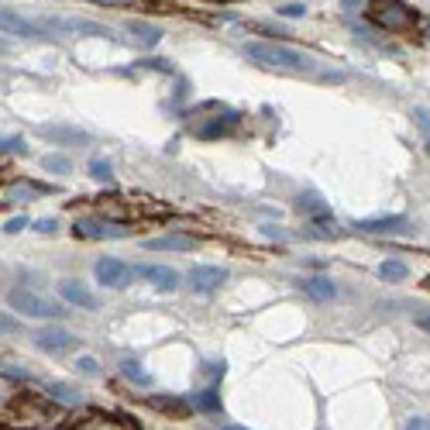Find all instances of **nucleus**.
I'll return each mask as SVG.
<instances>
[{"mask_svg": "<svg viewBox=\"0 0 430 430\" xmlns=\"http://www.w3.org/2000/svg\"><path fill=\"white\" fill-rule=\"evenodd\" d=\"M245 55L265 66V69H282V73H313V59L307 52H296L289 45H275V42H252L245 45Z\"/></svg>", "mask_w": 430, "mask_h": 430, "instance_id": "f257e3e1", "label": "nucleus"}, {"mask_svg": "<svg viewBox=\"0 0 430 430\" xmlns=\"http://www.w3.org/2000/svg\"><path fill=\"white\" fill-rule=\"evenodd\" d=\"M7 303H10V310H17L21 317H49V320H55V317H66V313H69L62 303H55V300H49V296H42V293H35V289H28V286L10 289Z\"/></svg>", "mask_w": 430, "mask_h": 430, "instance_id": "f03ea898", "label": "nucleus"}, {"mask_svg": "<svg viewBox=\"0 0 430 430\" xmlns=\"http://www.w3.org/2000/svg\"><path fill=\"white\" fill-rule=\"evenodd\" d=\"M93 272H96V282H103L107 289H124L135 279V268L128 261H121V258H100Z\"/></svg>", "mask_w": 430, "mask_h": 430, "instance_id": "7ed1b4c3", "label": "nucleus"}, {"mask_svg": "<svg viewBox=\"0 0 430 430\" xmlns=\"http://www.w3.org/2000/svg\"><path fill=\"white\" fill-rule=\"evenodd\" d=\"M372 21L386 31H403L413 24V10L406 3H375L372 7Z\"/></svg>", "mask_w": 430, "mask_h": 430, "instance_id": "20e7f679", "label": "nucleus"}, {"mask_svg": "<svg viewBox=\"0 0 430 430\" xmlns=\"http://www.w3.org/2000/svg\"><path fill=\"white\" fill-rule=\"evenodd\" d=\"M224 279H227V268H221V265H196V268H189L193 293H214V289H221Z\"/></svg>", "mask_w": 430, "mask_h": 430, "instance_id": "39448f33", "label": "nucleus"}, {"mask_svg": "<svg viewBox=\"0 0 430 430\" xmlns=\"http://www.w3.org/2000/svg\"><path fill=\"white\" fill-rule=\"evenodd\" d=\"M135 275L145 279V282H152L155 289H166V293H172L179 286V275H175V268H169V265H138Z\"/></svg>", "mask_w": 430, "mask_h": 430, "instance_id": "423d86ee", "label": "nucleus"}, {"mask_svg": "<svg viewBox=\"0 0 430 430\" xmlns=\"http://www.w3.org/2000/svg\"><path fill=\"white\" fill-rule=\"evenodd\" d=\"M35 347L45 351V354H66L76 347V338L69 331H38L35 334Z\"/></svg>", "mask_w": 430, "mask_h": 430, "instance_id": "0eeeda50", "label": "nucleus"}, {"mask_svg": "<svg viewBox=\"0 0 430 430\" xmlns=\"http://www.w3.org/2000/svg\"><path fill=\"white\" fill-rule=\"evenodd\" d=\"M76 238H89V241H103V238H124L128 227L121 224H103V221H76Z\"/></svg>", "mask_w": 430, "mask_h": 430, "instance_id": "6e6552de", "label": "nucleus"}, {"mask_svg": "<svg viewBox=\"0 0 430 430\" xmlns=\"http://www.w3.org/2000/svg\"><path fill=\"white\" fill-rule=\"evenodd\" d=\"M59 293H62V300L73 303V307H83V310H96V307H100V300L86 289L83 282H76V279H62V282H59Z\"/></svg>", "mask_w": 430, "mask_h": 430, "instance_id": "1a4fd4ad", "label": "nucleus"}, {"mask_svg": "<svg viewBox=\"0 0 430 430\" xmlns=\"http://www.w3.org/2000/svg\"><path fill=\"white\" fill-rule=\"evenodd\" d=\"M38 135L49 138V141H59V145H86V141H89L86 131H80V128H66V124H42Z\"/></svg>", "mask_w": 430, "mask_h": 430, "instance_id": "9d476101", "label": "nucleus"}, {"mask_svg": "<svg viewBox=\"0 0 430 430\" xmlns=\"http://www.w3.org/2000/svg\"><path fill=\"white\" fill-rule=\"evenodd\" d=\"M200 241L196 238H189V234H162V238H152V241H145V248L148 252H193Z\"/></svg>", "mask_w": 430, "mask_h": 430, "instance_id": "9b49d317", "label": "nucleus"}, {"mask_svg": "<svg viewBox=\"0 0 430 430\" xmlns=\"http://www.w3.org/2000/svg\"><path fill=\"white\" fill-rule=\"evenodd\" d=\"M354 227L365 231V234H393V231H403L406 227V217H399V214H393V217H372V221H358Z\"/></svg>", "mask_w": 430, "mask_h": 430, "instance_id": "f8f14e48", "label": "nucleus"}, {"mask_svg": "<svg viewBox=\"0 0 430 430\" xmlns=\"http://www.w3.org/2000/svg\"><path fill=\"white\" fill-rule=\"evenodd\" d=\"M0 31H7V35H17V38H31L38 28H35L28 17L14 14V10H0Z\"/></svg>", "mask_w": 430, "mask_h": 430, "instance_id": "ddd939ff", "label": "nucleus"}, {"mask_svg": "<svg viewBox=\"0 0 430 430\" xmlns=\"http://www.w3.org/2000/svg\"><path fill=\"white\" fill-rule=\"evenodd\" d=\"M303 286V293L307 296H313V300H334L338 296V286L327 279V275H313V279H303L300 282Z\"/></svg>", "mask_w": 430, "mask_h": 430, "instance_id": "4468645a", "label": "nucleus"}, {"mask_svg": "<svg viewBox=\"0 0 430 430\" xmlns=\"http://www.w3.org/2000/svg\"><path fill=\"white\" fill-rule=\"evenodd\" d=\"M45 193H49V186H38V182H14V186L7 189V203H28V200L45 196Z\"/></svg>", "mask_w": 430, "mask_h": 430, "instance_id": "2eb2a0df", "label": "nucleus"}, {"mask_svg": "<svg viewBox=\"0 0 430 430\" xmlns=\"http://www.w3.org/2000/svg\"><path fill=\"white\" fill-rule=\"evenodd\" d=\"M131 31H135V38L141 42V45H159V38H162V28H155V24H145V21H135L131 24Z\"/></svg>", "mask_w": 430, "mask_h": 430, "instance_id": "dca6fc26", "label": "nucleus"}, {"mask_svg": "<svg viewBox=\"0 0 430 430\" xmlns=\"http://www.w3.org/2000/svg\"><path fill=\"white\" fill-rule=\"evenodd\" d=\"M379 275H382L386 282H403V279L410 275V268H406L403 261H396V258H389V261H382V265H379Z\"/></svg>", "mask_w": 430, "mask_h": 430, "instance_id": "f3484780", "label": "nucleus"}, {"mask_svg": "<svg viewBox=\"0 0 430 430\" xmlns=\"http://www.w3.org/2000/svg\"><path fill=\"white\" fill-rule=\"evenodd\" d=\"M234 124H238V117H234V114H224V121L217 117L214 124H207V128H200V138H217V135H227V131H231Z\"/></svg>", "mask_w": 430, "mask_h": 430, "instance_id": "a211bd4d", "label": "nucleus"}, {"mask_svg": "<svg viewBox=\"0 0 430 430\" xmlns=\"http://www.w3.org/2000/svg\"><path fill=\"white\" fill-rule=\"evenodd\" d=\"M49 393H52V399H59V403H69V406L83 403V396H80L73 386H66V382H52V386H49Z\"/></svg>", "mask_w": 430, "mask_h": 430, "instance_id": "6ab92c4d", "label": "nucleus"}, {"mask_svg": "<svg viewBox=\"0 0 430 430\" xmlns=\"http://www.w3.org/2000/svg\"><path fill=\"white\" fill-rule=\"evenodd\" d=\"M89 175H93L96 182H110V179H114L110 159H89Z\"/></svg>", "mask_w": 430, "mask_h": 430, "instance_id": "aec40b11", "label": "nucleus"}, {"mask_svg": "<svg viewBox=\"0 0 430 430\" xmlns=\"http://www.w3.org/2000/svg\"><path fill=\"white\" fill-rule=\"evenodd\" d=\"M121 372L131 379V382H141V386H152V375L138 365V361H121Z\"/></svg>", "mask_w": 430, "mask_h": 430, "instance_id": "412c9836", "label": "nucleus"}, {"mask_svg": "<svg viewBox=\"0 0 430 430\" xmlns=\"http://www.w3.org/2000/svg\"><path fill=\"white\" fill-rule=\"evenodd\" d=\"M296 210H307V214H317V217H327V203H320V200H317V196H310V193L296 200Z\"/></svg>", "mask_w": 430, "mask_h": 430, "instance_id": "4be33fe9", "label": "nucleus"}, {"mask_svg": "<svg viewBox=\"0 0 430 430\" xmlns=\"http://www.w3.org/2000/svg\"><path fill=\"white\" fill-rule=\"evenodd\" d=\"M193 406H200V410H221V396H217L214 389L193 393Z\"/></svg>", "mask_w": 430, "mask_h": 430, "instance_id": "5701e85b", "label": "nucleus"}, {"mask_svg": "<svg viewBox=\"0 0 430 430\" xmlns=\"http://www.w3.org/2000/svg\"><path fill=\"white\" fill-rule=\"evenodd\" d=\"M42 169L45 172H69L73 162H69L66 155H45V159H42Z\"/></svg>", "mask_w": 430, "mask_h": 430, "instance_id": "b1692460", "label": "nucleus"}, {"mask_svg": "<svg viewBox=\"0 0 430 430\" xmlns=\"http://www.w3.org/2000/svg\"><path fill=\"white\" fill-rule=\"evenodd\" d=\"M152 406H155V410H169V413H186V410H189L182 399H172V396H166V399H162V396L152 399Z\"/></svg>", "mask_w": 430, "mask_h": 430, "instance_id": "393cba45", "label": "nucleus"}, {"mask_svg": "<svg viewBox=\"0 0 430 430\" xmlns=\"http://www.w3.org/2000/svg\"><path fill=\"white\" fill-rule=\"evenodd\" d=\"M76 430H124L121 427V424H117V420H103V417H93V420H89V424H80V427Z\"/></svg>", "mask_w": 430, "mask_h": 430, "instance_id": "a878e982", "label": "nucleus"}, {"mask_svg": "<svg viewBox=\"0 0 430 430\" xmlns=\"http://www.w3.org/2000/svg\"><path fill=\"white\" fill-rule=\"evenodd\" d=\"M282 17H303L307 14V3H282V7H275Z\"/></svg>", "mask_w": 430, "mask_h": 430, "instance_id": "bb28decb", "label": "nucleus"}, {"mask_svg": "<svg viewBox=\"0 0 430 430\" xmlns=\"http://www.w3.org/2000/svg\"><path fill=\"white\" fill-rule=\"evenodd\" d=\"M76 365H80V372H86V375H100V365H96V358H89V354H83Z\"/></svg>", "mask_w": 430, "mask_h": 430, "instance_id": "cd10ccee", "label": "nucleus"}, {"mask_svg": "<svg viewBox=\"0 0 430 430\" xmlns=\"http://www.w3.org/2000/svg\"><path fill=\"white\" fill-rule=\"evenodd\" d=\"M21 227H28V221H24V217H14V221H7V224H3V231H7V234H17Z\"/></svg>", "mask_w": 430, "mask_h": 430, "instance_id": "c85d7f7f", "label": "nucleus"}, {"mask_svg": "<svg viewBox=\"0 0 430 430\" xmlns=\"http://www.w3.org/2000/svg\"><path fill=\"white\" fill-rule=\"evenodd\" d=\"M35 231H38V234H55V231H59V224H55V221H38V224H35Z\"/></svg>", "mask_w": 430, "mask_h": 430, "instance_id": "c756f323", "label": "nucleus"}, {"mask_svg": "<svg viewBox=\"0 0 430 430\" xmlns=\"http://www.w3.org/2000/svg\"><path fill=\"white\" fill-rule=\"evenodd\" d=\"M145 66L148 69H159V73H169V62L166 59H145Z\"/></svg>", "mask_w": 430, "mask_h": 430, "instance_id": "7c9ffc66", "label": "nucleus"}, {"mask_svg": "<svg viewBox=\"0 0 430 430\" xmlns=\"http://www.w3.org/2000/svg\"><path fill=\"white\" fill-rule=\"evenodd\" d=\"M406 430H430V417H417V420H410Z\"/></svg>", "mask_w": 430, "mask_h": 430, "instance_id": "2f4dec72", "label": "nucleus"}, {"mask_svg": "<svg viewBox=\"0 0 430 430\" xmlns=\"http://www.w3.org/2000/svg\"><path fill=\"white\" fill-rule=\"evenodd\" d=\"M417 327H420V331H427V334H430V310H424V313L417 317Z\"/></svg>", "mask_w": 430, "mask_h": 430, "instance_id": "473e14b6", "label": "nucleus"}, {"mask_svg": "<svg viewBox=\"0 0 430 430\" xmlns=\"http://www.w3.org/2000/svg\"><path fill=\"white\" fill-rule=\"evenodd\" d=\"M417 117H420V124H424V128H430V114H427V110H417Z\"/></svg>", "mask_w": 430, "mask_h": 430, "instance_id": "72a5a7b5", "label": "nucleus"}, {"mask_svg": "<svg viewBox=\"0 0 430 430\" xmlns=\"http://www.w3.org/2000/svg\"><path fill=\"white\" fill-rule=\"evenodd\" d=\"M221 430H248V427H238V424H224Z\"/></svg>", "mask_w": 430, "mask_h": 430, "instance_id": "f704fd0d", "label": "nucleus"}, {"mask_svg": "<svg viewBox=\"0 0 430 430\" xmlns=\"http://www.w3.org/2000/svg\"><path fill=\"white\" fill-rule=\"evenodd\" d=\"M427 155H430V141H427Z\"/></svg>", "mask_w": 430, "mask_h": 430, "instance_id": "c9c22d12", "label": "nucleus"}, {"mask_svg": "<svg viewBox=\"0 0 430 430\" xmlns=\"http://www.w3.org/2000/svg\"><path fill=\"white\" fill-rule=\"evenodd\" d=\"M0 49H3V45H0Z\"/></svg>", "mask_w": 430, "mask_h": 430, "instance_id": "e433bc0d", "label": "nucleus"}]
</instances>
